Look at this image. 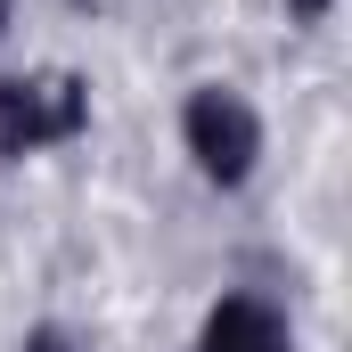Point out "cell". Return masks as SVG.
I'll return each mask as SVG.
<instances>
[{"mask_svg": "<svg viewBox=\"0 0 352 352\" xmlns=\"http://www.w3.org/2000/svg\"><path fill=\"white\" fill-rule=\"evenodd\" d=\"M180 131H188V156H197V173H205V180H221V188H238V180L254 173V156H263V123H254V107H246L238 90H221V82L188 98Z\"/></svg>", "mask_w": 352, "mask_h": 352, "instance_id": "2", "label": "cell"}, {"mask_svg": "<svg viewBox=\"0 0 352 352\" xmlns=\"http://www.w3.org/2000/svg\"><path fill=\"white\" fill-rule=\"evenodd\" d=\"M287 16H303V25H320V16H328V0H287Z\"/></svg>", "mask_w": 352, "mask_h": 352, "instance_id": "5", "label": "cell"}, {"mask_svg": "<svg viewBox=\"0 0 352 352\" xmlns=\"http://www.w3.org/2000/svg\"><path fill=\"white\" fill-rule=\"evenodd\" d=\"M25 352H74V336H66V328H33V336H25Z\"/></svg>", "mask_w": 352, "mask_h": 352, "instance_id": "4", "label": "cell"}, {"mask_svg": "<svg viewBox=\"0 0 352 352\" xmlns=\"http://www.w3.org/2000/svg\"><path fill=\"white\" fill-rule=\"evenodd\" d=\"M90 90L74 74H8L0 82V156H41L58 140H82Z\"/></svg>", "mask_w": 352, "mask_h": 352, "instance_id": "1", "label": "cell"}, {"mask_svg": "<svg viewBox=\"0 0 352 352\" xmlns=\"http://www.w3.org/2000/svg\"><path fill=\"white\" fill-rule=\"evenodd\" d=\"M0 25H8V0H0Z\"/></svg>", "mask_w": 352, "mask_h": 352, "instance_id": "6", "label": "cell"}, {"mask_svg": "<svg viewBox=\"0 0 352 352\" xmlns=\"http://www.w3.org/2000/svg\"><path fill=\"white\" fill-rule=\"evenodd\" d=\"M197 352H287V320L270 303H254V295H221Z\"/></svg>", "mask_w": 352, "mask_h": 352, "instance_id": "3", "label": "cell"}]
</instances>
